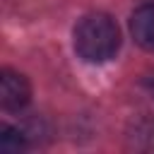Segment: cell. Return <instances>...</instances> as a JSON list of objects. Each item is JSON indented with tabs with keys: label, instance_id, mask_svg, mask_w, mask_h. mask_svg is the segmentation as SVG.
<instances>
[{
	"label": "cell",
	"instance_id": "4",
	"mask_svg": "<svg viewBox=\"0 0 154 154\" xmlns=\"http://www.w3.org/2000/svg\"><path fill=\"white\" fill-rule=\"evenodd\" d=\"M29 147V135L19 128L2 125L0 128V152L5 154H19Z\"/></svg>",
	"mask_w": 154,
	"mask_h": 154
},
{
	"label": "cell",
	"instance_id": "1",
	"mask_svg": "<svg viewBox=\"0 0 154 154\" xmlns=\"http://www.w3.org/2000/svg\"><path fill=\"white\" fill-rule=\"evenodd\" d=\"M72 41H75V53L82 60L106 63L120 48V29L113 17L103 12H91L77 22L72 31Z\"/></svg>",
	"mask_w": 154,
	"mask_h": 154
},
{
	"label": "cell",
	"instance_id": "3",
	"mask_svg": "<svg viewBox=\"0 0 154 154\" xmlns=\"http://www.w3.org/2000/svg\"><path fill=\"white\" fill-rule=\"evenodd\" d=\"M130 34L140 48L154 53V2H144L130 14Z\"/></svg>",
	"mask_w": 154,
	"mask_h": 154
},
{
	"label": "cell",
	"instance_id": "2",
	"mask_svg": "<svg viewBox=\"0 0 154 154\" xmlns=\"http://www.w3.org/2000/svg\"><path fill=\"white\" fill-rule=\"evenodd\" d=\"M31 101V84L22 72L2 70L0 72V106L5 111H22Z\"/></svg>",
	"mask_w": 154,
	"mask_h": 154
}]
</instances>
